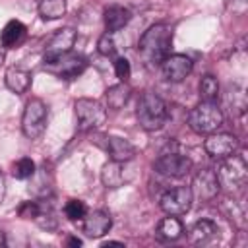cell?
<instances>
[{
	"mask_svg": "<svg viewBox=\"0 0 248 248\" xmlns=\"http://www.w3.org/2000/svg\"><path fill=\"white\" fill-rule=\"evenodd\" d=\"M97 145H101L110 161H118V163H128L136 157V147L134 143H130L126 138H120V136H103V141H97Z\"/></svg>",
	"mask_w": 248,
	"mask_h": 248,
	"instance_id": "8fae6325",
	"label": "cell"
},
{
	"mask_svg": "<svg viewBox=\"0 0 248 248\" xmlns=\"http://www.w3.org/2000/svg\"><path fill=\"white\" fill-rule=\"evenodd\" d=\"M161 70L165 79L178 83L182 79H186L192 72V60L186 54H169L163 62H161Z\"/></svg>",
	"mask_w": 248,
	"mask_h": 248,
	"instance_id": "5bb4252c",
	"label": "cell"
},
{
	"mask_svg": "<svg viewBox=\"0 0 248 248\" xmlns=\"http://www.w3.org/2000/svg\"><path fill=\"white\" fill-rule=\"evenodd\" d=\"M76 108V118H78V128L79 132H91L101 128V124L107 118V108L103 107L101 101L97 99H87L81 97L74 105Z\"/></svg>",
	"mask_w": 248,
	"mask_h": 248,
	"instance_id": "5b68a950",
	"label": "cell"
},
{
	"mask_svg": "<svg viewBox=\"0 0 248 248\" xmlns=\"http://www.w3.org/2000/svg\"><path fill=\"white\" fill-rule=\"evenodd\" d=\"M35 170H37V167H35L33 159H29V157L17 159V161L14 163V167H12V174H14V178H17V180H27V178H31V176L35 174Z\"/></svg>",
	"mask_w": 248,
	"mask_h": 248,
	"instance_id": "d4e9b609",
	"label": "cell"
},
{
	"mask_svg": "<svg viewBox=\"0 0 248 248\" xmlns=\"http://www.w3.org/2000/svg\"><path fill=\"white\" fill-rule=\"evenodd\" d=\"M79 223H81V231L85 232V236L101 238L110 231L112 217L107 209H95V211H87V215Z\"/></svg>",
	"mask_w": 248,
	"mask_h": 248,
	"instance_id": "4fadbf2b",
	"label": "cell"
},
{
	"mask_svg": "<svg viewBox=\"0 0 248 248\" xmlns=\"http://www.w3.org/2000/svg\"><path fill=\"white\" fill-rule=\"evenodd\" d=\"M170 46H172V29L167 23L151 25L138 43L140 54L149 64H161L170 54Z\"/></svg>",
	"mask_w": 248,
	"mask_h": 248,
	"instance_id": "6da1fadb",
	"label": "cell"
},
{
	"mask_svg": "<svg viewBox=\"0 0 248 248\" xmlns=\"http://www.w3.org/2000/svg\"><path fill=\"white\" fill-rule=\"evenodd\" d=\"M153 167H155L157 172H161L165 176L180 178V176H184L192 170V159L188 155L178 153V151H163L155 159Z\"/></svg>",
	"mask_w": 248,
	"mask_h": 248,
	"instance_id": "9c48e42d",
	"label": "cell"
},
{
	"mask_svg": "<svg viewBox=\"0 0 248 248\" xmlns=\"http://www.w3.org/2000/svg\"><path fill=\"white\" fill-rule=\"evenodd\" d=\"M25 39H27V27L17 19H10L0 33V43L4 48H17L25 43Z\"/></svg>",
	"mask_w": 248,
	"mask_h": 248,
	"instance_id": "e0dca14e",
	"label": "cell"
},
{
	"mask_svg": "<svg viewBox=\"0 0 248 248\" xmlns=\"http://www.w3.org/2000/svg\"><path fill=\"white\" fill-rule=\"evenodd\" d=\"M130 93H132V89L126 85V81H120V83H116V85H110V87L105 91L107 107H108V108H112V110L122 108V107L128 103Z\"/></svg>",
	"mask_w": 248,
	"mask_h": 248,
	"instance_id": "44dd1931",
	"label": "cell"
},
{
	"mask_svg": "<svg viewBox=\"0 0 248 248\" xmlns=\"http://www.w3.org/2000/svg\"><path fill=\"white\" fill-rule=\"evenodd\" d=\"M97 50H99V54H103V56H114V52H116V43H114V39L110 37V33H105L103 37H99V41H97Z\"/></svg>",
	"mask_w": 248,
	"mask_h": 248,
	"instance_id": "4316f807",
	"label": "cell"
},
{
	"mask_svg": "<svg viewBox=\"0 0 248 248\" xmlns=\"http://www.w3.org/2000/svg\"><path fill=\"white\" fill-rule=\"evenodd\" d=\"M39 207H41L39 202H23L19 205V215L23 219H35L37 213H39Z\"/></svg>",
	"mask_w": 248,
	"mask_h": 248,
	"instance_id": "f1b7e54d",
	"label": "cell"
},
{
	"mask_svg": "<svg viewBox=\"0 0 248 248\" xmlns=\"http://www.w3.org/2000/svg\"><path fill=\"white\" fill-rule=\"evenodd\" d=\"M124 163H118V161H110L103 167L101 170V182L107 186V188H120L124 184Z\"/></svg>",
	"mask_w": 248,
	"mask_h": 248,
	"instance_id": "7402d4cb",
	"label": "cell"
},
{
	"mask_svg": "<svg viewBox=\"0 0 248 248\" xmlns=\"http://www.w3.org/2000/svg\"><path fill=\"white\" fill-rule=\"evenodd\" d=\"M203 149L209 157L221 161V159L236 153L238 140H236V136L227 134V132H211V134H207V140L203 141Z\"/></svg>",
	"mask_w": 248,
	"mask_h": 248,
	"instance_id": "30bf717a",
	"label": "cell"
},
{
	"mask_svg": "<svg viewBox=\"0 0 248 248\" xmlns=\"http://www.w3.org/2000/svg\"><path fill=\"white\" fill-rule=\"evenodd\" d=\"M6 244V236H4V231H0V246Z\"/></svg>",
	"mask_w": 248,
	"mask_h": 248,
	"instance_id": "e575fe53",
	"label": "cell"
},
{
	"mask_svg": "<svg viewBox=\"0 0 248 248\" xmlns=\"http://www.w3.org/2000/svg\"><path fill=\"white\" fill-rule=\"evenodd\" d=\"M167 105L165 101L151 93V91H145L140 101H138V108H136V118H138V124L147 130V132H155V130H161L167 122Z\"/></svg>",
	"mask_w": 248,
	"mask_h": 248,
	"instance_id": "7a4b0ae2",
	"label": "cell"
},
{
	"mask_svg": "<svg viewBox=\"0 0 248 248\" xmlns=\"http://www.w3.org/2000/svg\"><path fill=\"white\" fill-rule=\"evenodd\" d=\"M4 196H6V180H4V174H2V170H0V203H2Z\"/></svg>",
	"mask_w": 248,
	"mask_h": 248,
	"instance_id": "4dcf8cb0",
	"label": "cell"
},
{
	"mask_svg": "<svg viewBox=\"0 0 248 248\" xmlns=\"http://www.w3.org/2000/svg\"><path fill=\"white\" fill-rule=\"evenodd\" d=\"M101 246H103V248H108V246H124V244H122L120 240H108V242H103Z\"/></svg>",
	"mask_w": 248,
	"mask_h": 248,
	"instance_id": "d6a6232c",
	"label": "cell"
},
{
	"mask_svg": "<svg viewBox=\"0 0 248 248\" xmlns=\"http://www.w3.org/2000/svg\"><path fill=\"white\" fill-rule=\"evenodd\" d=\"M192 202H194V196H192L190 186H176V188H169L161 196L159 205L167 215L178 217V215H184L190 211Z\"/></svg>",
	"mask_w": 248,
	"mask_h": 248,
	"instance_id": "ba28073f",
	"label": "cell"
},
{
	"mask_svg": "<svg viewBox=\"0 0 248 248\" xmlns=\"http://www.w3.org/2000/svg\"><path fill=\"white\" fill-rule=\"evenodd\" d=\"M45 68L48 72H52L54 76L62 78V79H74L78 76H81L87 68V60L81 56V54H76V52H66V54H60L52 60H46L45 62Z\"/></svg>",
	"mask_w": 248,
	"mask_h": 248,
	"instance_id": "52a82bcc",
	"label": "cell"
},
{
	"mask_svg": "<svg viewBox=\"0 0 248 248\" xmlns=\"http://www.w3.org/2000/svg\"><path fill=\"white\" fill-rule=\"evenodd\" d=\"M66 244H68V246H81L83 242H81V238H78V236H68Z\"/></svg>",
	"mask_w": 248,
	"mask_h": 248,
	"instance_id": "1f68e13d",
	"label": "cell"
},
{
	"mask_svg": "<svg viewBox=\"0 0 248 248\" xmlns=\"http://www.w3.org/2000/svg\"><path fill=\"white\" fill-rule=\"evenodd\" d=\"M46 120H48V110L46 105L41 99H29L21 116V132L25 138L29 140H37L45 128H46Z\"/></svg>",
	"mask_w": 248,
	"mask_h": 248,
	"instance_id": "8992f818",
	"label": "cell"
},
{
	"mask_svg": "<svg viewBox=\"0 0 248 248\" xmlns=\"http://www.w3.org/2000/svg\"><path fill=\"white\" fill-rule=\"evenodd\" d=\"M4 81H6V87L10 91H14L16 95H21L31 85V74L23 68H8L6 76H4Z\"/></svg>",
	"mask_w": 248,
	"mask_h": 248,
	"instance_id": "ffe728a7",
	"label": "cell"
},
{
	"mask_svg": "<svg viewBox=\"0 0 248 248\" xmlns=\"http://www.w3.org/2000/svg\"><path fill=\"white\" fill-rule=\"evenodd\" d=\"M217 232H219V229L211 219H200L192 225V229L188 232V238H190L192 244L203 246V244H209L217 236Z\"/></svg>",
	"mask_w": 248,
	"mask_h": 248,
	"instance_id": "ac0fdd59",
	"label": "cell"
},
{
	"mask_svg": "<svg viewBox=\"0 0 248 248\" xmlns=\"http://www.w3.org/2000/svg\"><path fill=\"white\" fill-rule=\"evenodd\" d=\"M64 215L74 221V223H79L85 215H87V205L81 202V200H68L66 205H64Z\"/></svg>",
	"mask_w": 248,
	"mask_h": 248,
	"instance_id": "484cf974",
	"label": "cell"
},
{
	"mask_svg": "<svg viewBox=\"0 0 248 248\" xmlns=\"http://www.w3.org/2000/svg\"><path fill=\"white\" fill-rule=\"evenodd\" d=\"M132 19V12L124 6H108L105 12H103V21H105V29L107 33H116L120 31L122 27H126Z\"/></svg>",
	"mask_w": 248,
	"mask_h": 248,
	"instance_id": "2e32d148",
	"label": "cell"
},
{
	"mask_svg": "<svg viewBox=\"0 0 248 248\" xmlns=\"http://www.w3.org/2000/svg\"><path fill=\"white\" fill-rule=\"evenodd\" d=\"M223 124V112L215 101H200L188 114V126L196 134L217 132Z\"/></svg>",
	"mask_w": 248,
	"mask_h": 248,
	"instance_id": "3957f363",
	"label": "cell"
},
{
	"mask_svg": "<svg viewBox=\"0 0 248 248\" xmlns=\"http://www.w3.org/2000/svg\"><path fill=\"white\" fill-rule=\"evenodd\" d=\"M232 4V12L234 14H244L248 8V0H229V6Z\"/></svg>",
	"mask_w": 248,
	"mask_h": 248,
	"instance_id": "f546056e",
	"label": "cell"
},
{
	"mask_svg": "<svg viewBox=\"0 0 248 248\" xmlns=\"http://www.w3.org/2000/svg\"><path fill=\"white\" fill-rule=\"evenodd\" d=\"M4 58H6V50H4V46H0V66L4 64Z\"/></svg>",
	"mask_w": 248,
	"mask_h": 248,
	"instance_id": "836d02e7",
	"label": "cell"
},
{
	"mask_svg": "<svg viewBox=\"0 0 248 248\" xmlns=\"http://www.w3.org/2000/svg\"><path fill=\"white\" fill-rule=\"evenodd\" d=\"M74 43H76V31H74L72 27L58 29V31L50 37V41H48V45H46V48H45L43 62L52 60V58H56V56H60V54L70 52L72 46H74Z\"/></svg>",
	"mask_w": 248,
	"mask_h": 248,
	"instance_id": "9a60e30c",
	"label": "cell"
},
{
	"mask_svg": "<svg viewBox=\"0 0 248 248\" xmlns=\"http://www.w3.org/2000/svg\"><path fill=\"white\" fill-rule=\"evenodd\" d=\"M182 232H184V227H182L180 219L174 217V215H169V217L161 219L157 229H155V236L163 242H174L182 236Z\"/></svg>",
	"mask_w": 248,
	"mask_h": 248,
	"instance_id": "d6986e66",
	"label": "cell"
},
{
	"mask_svg": "<svg viewBox=\"0 0 248 248\" xmlns=\"http://www.w3.org/2000/svg\"><path fill=\"white\" fill-rule=\"evenodd\" d=\"M114 74H116V78L120 79V81H126L128 78H130V74H132V68H130V62L126 60V58H116L114 60Z\"/></svg>",
	"mask_w": 248,
	"mask_h": 248,
	"instance_id": "83f0119b",
	"label": "cell"
},
{
	"mask_svg": "<svg viewBox=\"0 0 248 248\" xmlns=\"http://www.w3.org/2000/svg\"><path fill=\"white\" fill-rule=\"evenodd\" d=\"M198 89H200V99L202 101H217L219 99V81L211 74H205L200 79Z\"/></svg>",
	"mask_w": 248,
	"mask_h": 248,
	"instance_id": "cb8c5ba5",
	"label": "cell"
},
{
	"mask_svg": "<svg viewBox=\"0 0 248 248\" xmlns=\"http://www.w3.org/2000/svg\"><path fill=\"white\" fill-rule=\"evenodd\" d=\"M66 14V0H41L39 2V16L45 21L60 19Z\"/></svg>",
	"mask_w": 248,
	"mask_h": 248,
	"instance_id": "603a6c76",
	"label": "cell"
},
{
	"mask_svg": "<svg viewBox=\"0 0 248 248\" xmlns=\"http://www.w3.org/2000/svg\"><path fill=\"white\" fill-rule=\"evenodd\" d=\"M217 180H219V188H225L229 192L240 190L246 180H248V167L242 155H229L225 159H221L219 169L215 170Z\"/></svg>",
	"mask_w": 248,
	"mask_h": 248,
	"instance_id": "277c9868",
	"label": "cell"
},
{
	"mask_svg": "<svg viewBox=\"0 0 248 248\" xmlns=\"http://www.w3.org/2000/svg\"><path fill=\"white\" fill-rule=\"evenodd\" d=\"M192 196H196L202 202H211L219 192V180L213 169H202L194 176L192 182Z\"/></svg>",
	"mask_w": 248,
	"mask_h": 248,
	"instance_id": "7c38bea8",
	"label": "cell"
}]
</instances>
